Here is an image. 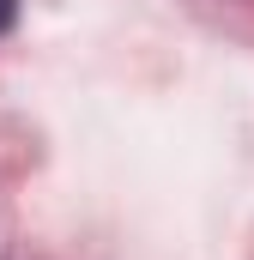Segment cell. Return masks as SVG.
<instances>
[{
  "label": "cell",
  "mask_w": 254,
  "mask_h": 260,
  "mask_svg": "<svg viewBox=\"0 0 254 260\" xmlns=\"http://www.w3.org/2000/svg\"><path fill=\"white\" fill-rule=\"evenodd\" d=\"M12 6H18V0H0V30L12 24Z\"/></svg>",
  "instance_id": "obj_1"
}]
</instances>
